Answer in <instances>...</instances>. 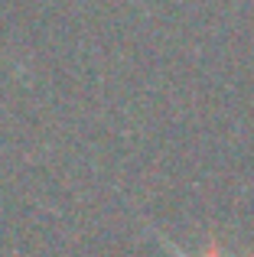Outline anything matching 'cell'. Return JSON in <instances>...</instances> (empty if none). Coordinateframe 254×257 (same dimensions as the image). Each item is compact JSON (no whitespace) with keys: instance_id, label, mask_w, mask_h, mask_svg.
I'll use <instances>...</instances> for the list:
<instances>
[{"instance_id":"6da1fadb","label":"cell","mask_w":254,"mask_h":257,"mask_svg":"<svg viewBox=\"0 0 254 257\" xmlns=\"http://www.w3.org/2000/svg\"><path fill=\"white\" fill-rule=\"evenodd\" d=\"M176 257H186V254H176ZM202 257H228V254H225V251H222V247H218V244H215V241H212V244H209V251H205Z\"/></svg>"}]
</instances>
